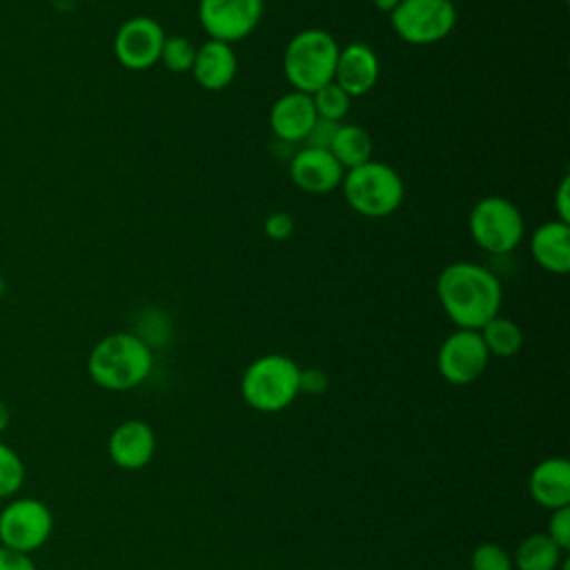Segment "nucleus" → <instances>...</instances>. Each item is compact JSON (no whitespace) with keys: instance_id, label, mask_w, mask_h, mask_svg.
Listing matches in <instances>:
<instances>
[{"instance_id":"obj_1","label":"nucleus","mask_w":570,"mask_h":570,"mask_svg":"<svg viewBox=\"0 0 570 570\" xmlns=\"http://www.w3.org/2000/svg\"><path fill=\"white\" fill-rule=\"evenodd\" d=\"M436 298L459 330H481L503 303L499 278L479 263H450L436 278Z\"/></svg>"},{"instance_id":"obj_2","label":"nucleus","mask_w":570,"mask_h":570,"mask_svg":"<svg viewBox=\"0 0 570 570\" xmlns=\"http://www.w3.org/2000/svg\"><path fill=\"white\" fill-rule=\"evenodd\" d=\"M154 370V352L138 332H111L87 356L89 379L107 392H129Z\"/></svg>"},{"instance_id":"obj_3","label":"nucleus","mask_w":570,"mask_h":570,"mask_svg":"<svg viewBox=\"0 0 570 570\" xmlns=\"http://www.w3.org/2000/svg\"><path fill=\"white\" fill-rule=\"evenodd\" d=\"M301 365L285 354H263L254 358L240 376V396L245 405L261 414L287 410L298 392Z\"/></svg>"},{"instance_id":"obj_4","label":"nucleus","mask_w":570,"mask_h":570,"mask_svg":"<svg viewBox=\"0 0 570 570\" xmlns=\"http://www.w3.org/2000/svg\"><path fill=\"white\" fill-rule=\"evenodd\" d=\"M338 49V42L325 29L309 27L294 33L283 51V73L292 89L314 94L332 82Z\"/></svg>"},{"instance_id":"obj_5","label":"nucleus","mask_w":570,"mask_h":570,"mask_svg":"<svg viewBox=\"0 0 570 570\" xmlns=\"http://www.w3.org/2000/svg\"><path fill=\"white\" fill-rule=\"evenodd\" d=\"M341 189L350 209L365 218H385L394 214L405 198L401 174L392 165L374 158L345 169Z\"/></svg>"},{"instance_id":"obj_6","label":"nucleus","mask_w":570,"mask_h":570,"mask_svg":"<svg viewBox=\"0 0 570 570\" xmlns=\"http://www.w3.org/2000/svg\"><path fill=\"white\" fill-rule=\"evenodd\" d=\"M468 229L476 247L501 256L519 247L525 234V223L512 200L503 196H485L470 209Z\"/></svg>"},{"instance_id":"obj_7","label":"nucleus","mask_w":570,"mask_h":570,"mask_svg":"<svg viewBox=\"0 0 570 570\" xmlns=\"http://www.w3.org/2000/svg\"><path fill=\"white\" fill-rule=\"evenodd\" d=\"M390 24L407 45H434L452 33L456 7L452 0H401L390 11Z\"/></svg>"},{"instance_id":"obj_8","label":"nucleus","mask_w":570,"mask_h":570,"mask_svg":"<svg viewBox=\"0 0 570 570\" xmlns=\"http://www.w3.org/2000/svg\"><path fill=\"white\" fill-rule=\"evenodd\" d=\"M53 532V514L51 510L33 497L11 499L0 510V546L33 552L42 548Z\"/></svg>"},{"instance_id":"obj_9","label":"nucleus","mask_w":570,"mask_h":570,"mask_svg":"<svg viewBox=\"0 0 570 570\" xmlns=\"http://www.w3.org/2000/svg\"><path fill=\"white\" fill-rule=\"evenodd\" d=\"M490 354L479 330H454L436 352V370L450 385H470L483 376Z\"/></svg>"},{"instance_id":"obj_10","label":"nucleus","mask_w":570,"mask_h":570,"mask_svg":"<svg viewBox=\"0 0 570 570\" xmlns=\"http://www.w3.org/2000/svg\"><path fill=\"white\" fill-rule=\"evenodd\" d=\"M263 7L265 0H198V22L209 40L232 45L258 27Z\"/></svg>"},{"instance_id":"obj_11","label":"nucleus","mask_w":570,"mask_h":570,"mask_svg":"<svg viewBox=\"0 0 570 570\" xmlns=\"http://www.w3.org/2000/svg\"><path fill=\"white\" fill-rule=\"evenodd\" d=\"M165 29L149 16L125 20L114 36V56L129 71H147L160 60Z\"/></svg>"},{"instance_id":"obj_12","label":"nucleus","mask_w":570,"mask_h":570,"mask_svg":"<svg viewBox=\"0 0 570 570\" xmlns=\"http://www.w3.org/2000/svg\"><path fill=\"white\" fill-rule=\"evenodd\" d=\"M156 432L142 419H127L118 423L107 439V454L111 463L125 472L142 470L156 456Z\"/></svg>"},{"instance_id":"obj_13","label":"nucleus","mask_w":570,"mask_h":570,"mask_svg":"<svg viewBox=\"0 0 570 570\" xmlns=\"http://www.w3.org/2000/svg\"><path fill=\"white\" fill-rule=\"evenodd\" d=\"M345 169L330 154V149L307 147L294 151L289 160V178L292 183L307 194H330L341 187Z\"/></svg>"},{"instance_id":"obj_14","label":"nucleus","mask_w":570,"mask_h":570,"mask_svg":"<svg viewBox=\"0 0 570 570\" xmlns=\"http://www.w3.org/2000/svg\"><path fill=\"white\" fill-rule=\"evenodd\" d=\"M381 62L367 42H350L338 49L334 82L350 96H365L379 80Z\"/></svg>"},{"instance_id":"obj_15","label":"nucleus","mask_w":570,"mask_h":570,"mask_svg":"<svg viewBox=\"0 0 570 570\" xmlns=\"http://www.w3.org/2000/svg\"><path fill=\"white\" fill-rule=\"evenodd\" d=\"M316 118L312 96L296 89L278 96L269 109V127L283 142H303Z\"/></svg>"},{"instance_id":"obj_16","label":"nucleus","mask_w":570,"mask_h":570,"mask_svg":"<svg viewBox=\"0 0 570 570\" xmlns=\"http://www.w3.org/2000/svg\"><path fill=\"white\" fill-rule=\"evenodd\" d=\"M528 494L543 510L570 505V463L566 456L539 461L528 476Z\"/></svg>"},{"instance_id":"obj_17","label":"nucleus","mask_w":570,"mask_h":570,"mask_svg":"<svg viewBox=\"0 0 570 570\" xmlns=\"http://www.w3.org/2000/svg\"><path fill=\"white\" fill-rule=\"evenodd\" d=\"M238 60L232 45L220 40H207L196 47L191 76L198 87L207 91H223L236 78Z\"/></svg>"},{"instance_id":"obj_18","label":"nucleus","mask_w":570,"mask_h":570,"mask_svg":"<svg viewBox=\"0 0 570 570\" xmlns=\"http://www.w3.org/2000/svg\"><path fill=\"white\" fill-rule=\"evenodd\" d=\"M530 254L534 263L550 274H568L570 269V225L561 220L541 223L530 236Z\"/></svg>"},{"instance_id":"obj_19","label":"nucleus","mask_w":570,"mask_h":570,"mask_svg":"<svg viewBox=\"0 0 570 570\" xmlns=\"http://www.w3.org/2000/svg\"><path fill=\"white\" fill-rule=\"evenodd\" d=\"M563 557L566 552L546 532H534L517 543L512 566L514 570H557Z\"/></svg>"},{"instance_id":"obj_20","label":"nucleus","mask_w":570,"mask_h":570,"mask_svg":"<svg viewBox=\"0 0 570 570\" xmlns=\"http://www.w3.org/2000/svg\"><path fill=\"white\" fill-rule=\"evenodd\" d=\"M372 149L374 145L370 134L358 125H338L330 142V154L343 169H352L372 160Z\"/></svg>"},{"instance_id":"obj_21","label":"nucleus","mask_w":570,"mask_h":570,"mask_svg":"<svg viewBox=\"0 0 570 570\" xmlns=\"http://www.w3.org/2000/svg\"><path fill=\"white\" fill-rule=\"evenodd\" d=\"M485 350L490 356H499V358H510L514 356L521 345H523V332L521 327L512 321L505 318L501 314H497L494 318H490L481 330H479Z\"/></svg>"},{"instance_id":"obj_22","label":"nucleus","mask_w":570,"mask_h":570,"mask_svg":"<svg viewBox=\"0 0 570 570\" xmlns=\"http://www.w3.org/2000/svg\"><path fill=\"white\" fill-rule=\"evenodd\" d=\"M312 96L314 102V111L318 118L330 120V122H341L347 111H350V102L352 98L332 80L327 85H323L321 89H316Z\"/></svg>"},{"instance_id":"obj_23","label":"nucleus","mask_w":570,"mask_h":570,"mask_svg":"<svg viewBox=\"0 0 570 570\" xmlns=\"http://www.w3.org/2000/svg\"><path fill=\"white\" fill-rule=\"evenodd\" d=\"M27 470L20 459V454L0 441V501L2 499H13L22 483H24Z\"/></svg>"},{"instance_id":"obj_24","label":"nucleus","mask_w":570,"mask_h":570,"mask_svg":"<svg viewBox=\"0 0 570 570\" xmlns=\"http://www.w3.org/2000/svg\"><path fill=\"white\" fill-rule=\"evenodd\" d=\"M194 58H196V45L187 36H167L158 62H163V67L174 73H185V71H191Z\"/></svg>"},{"instance_id":"obj_25","label":"nucleus","mask_w":570,"mask_h":570,"mask_svg":"<svg viewBox=\"0 0 570 570\" xmlns=\"http://www.w3.org/2000/svg\"><path fill=\"white\" fill-rule=\"evenodd\" d=\"M470 570H514L512 554L503 546H499L494 541L479 543L472 550Z\"/></svg>"},{"instance_id":"obj_26","label":"nucleus","mask_w":570,"mask_h":570,"mask_svg":"<svg viewBox=\"0 0 570 570\" xmlns=\"http://www.w3.org/2000/svg\"><path fill=\"white\" fill-rule=\"evenodd\" d=\"M546 534H548L563 552L570 550V505L550 510V519H548Z\"/></svg>"},{"instance_id":"obj_27","label":"nucleus","mask_w":570,"mask_h":570,"mask_svg":"<svg viewBox=\"0 0 570 570\" xmlns=\"http://www.w3.org/2000/svg\"><path fill=\"white\" fill-rule=\"evenodd\" d=\"M263 232L267 234V238L272 240H285L292 236L294 232V218L287 212H272L267 214L265 223H263Z\"/></svg>"},{"instance_id":"obj_28","label":"nucleus","mask_w":570,"mask_h":570,"mask_svg":"<svg viewBox=\"0 0 570 570\" xmlns=\"http://www.w3.org/2000/svg\"><path fill=\"white\" fill-rule=\"evenodd\" d=\"M327 385H330V379L321 367H301V374H298V392L301 394L316 396V394H323L327 390Z\"/></svg>"},{"instance_id":"obj_29","label":"nucleus","mask_w":570,"mask_h":570,"mask_svg":"<svg viewBox=\"0 0 570 570\" xmlns=\"http://www.w3.org/2000/svg\"><path fill=\"white\" fill-rule=\"evenodd\" d=\"M341 122H330L323 118H316L312 131L307 134V138L303 140L307 147H321V149H330V142L334 138V131Z\"/></svg>"},{"instance_id":"obj_30","label":"nucleus","mask_w":570,"mask_h":570,"mask_svg":"<svg viewBox=\"0 0 570 570\" xmlns=\"http://www.w3.org/2000/svg\"><path fill=\"white\" fill-rule=\"evenodd\" d=\"M0 570H38V568L29 554L0 546Z\"/></svg>"},{"instance_id":"obj_31","label":"nucleus","mask_w":570,"mask_h":570,"mask_svg":"<svg viewBox=\"0 0 570 570\" xmlns=\"http://www.w3.org/2000/svg\"><path fill=\"white\" fill-rule=\"evenodd\" d=\"M570 178L563 176L559 187H557V194H554V209H557V220L561 223H570Z\"/></svg>"},{"instance_id":"obj_32","label":"nucleus","mask_w":570,"mask_h":570,"mask_svg":"<svg viewBox=\"0 0 570 570\" xmlns=\"http://www.w3.org/2000/svg\"><path fill=\"white\" fill-rule=\"evenodd\" d=\"M11 423V412H9V405L0 399V434H4V430L9 428Z\"/></svg>"},{"instance_id":"obj_33","label":"nucleus","mask_w":570,"mask_h":570,"mask_svg":"<svg viewBox=\"0 0 570 570\" xmlns=\"http://www.w3.org/2000/svg\"><path fill=\"white\" fill-rule=\"evenodd\" d=\"M379 11H385V13H390L401 0H370Z\"/></svg>"}]
</instances>
